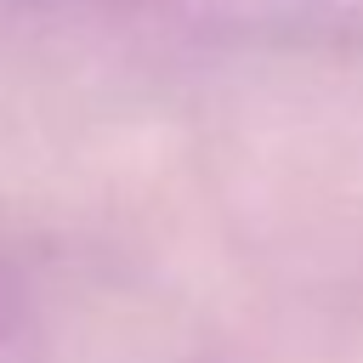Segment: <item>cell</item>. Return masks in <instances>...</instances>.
Here are the masks:
<instances>
[{"label":"cell","mask_w":363,"mask_h":363,"mask_svg":"<svg viewBox=\"0 0 363 363\" xmlns=\"http://www.w3.org/2000/svg\"><path fill=\"white\" fill-rule=\"evenodd\" d=\"M0 363H17V323H11V295L0 278Z\"/></svg>","instance_id":"6da1fadb"}]
</instances>
